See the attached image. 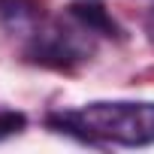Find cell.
<instances>
[{
	"label": "cell",
	"instance_id": "cell-1",
	"mask_svg": "<svg viewBox=\"0 0 154 154\" xmlns=\"http://www.w3.org/2000/svg\"><path fill=\"white\" fill-rule=\"evenodd\" d=\"M51 127L88 142H115L127 148L154 145V103L148 100H97L79 109L54 112Z\"/></svg>",
	"mask_w": 154,
	"mask_h": 154
},
{
	"label": "cell",
	"instance_id": "cell-2",
	"mask_svg": "<svg viewBox=\"0 0 154 154\" xmlns=\"http://www.w3.org/2000/svg\"><path fill=\"white\" fill-rule=\"evenodd\" d=\"M69 18L63 21H39L33 27V33H27V60L30 63H42V66H54V69H69L75 63H85L94 54V30L88 24H82L72 12H66Z\"/></svg>",
	"mask_w": 154,
	"mask_h": 154
},
{
	"label": "cell",
	"instance_id": "cell-3",
	"mask_svg": "<svg viewBox=\"0 0 154 154\" xmlns=\"http://www.w3.org/2000/svg\"><path fill=\"white\" fill-rule=\"evenodd\" d=\"M0 21L12 33H33L39 24V9L30 0H0Z\"/></svg>",
	"mask_w": 154,
	"mask_h": 154
},
{
	"label": "cell",
	"instance_id": "cell-4",
	"mask_svg": "<svg viewBox=\"0 0 154 154\" xmlns=\"http://www.w3.org/2000/svg\"><path fill=\"white\" fill-rule=\"evenodd\" d=\"M69 12L79 18L82 24H88L97 36H118V24H115V21L106 15V9L97 6V3H72Z\"/></svg>",
	"mask_w": 154,
	"mask_h": 154
},
{
	"label": "cell",
	"instance_id": "cell-5",
	"mask_svg": "<svg viewBox=\"0 0 154 154\" xmlns=\"http://www.w3.org/2000/svg\"><path fill=\"white\" fill-rule=\"evenodd\" d=\"M24 130V115L12 109H0V139H9Z\"/></svg>",
	"mask_w": 154,
	"mask_h": 154
},
{
	"label": "cell",
	"instance_id": "cell-6",
	"mask_svg": "<svg viewBox=\"0 0 154 154\" xmlns=\"http://www.w3.org/2000/svg\"><path fill=\"white\" fill-rule=\"evenodd\" d=\"M145 33H148V39L154 42V9L148 12V18H145Z\"/></svg>",
	"mask_w": 154,
	"mask_h": 154
}]
</instances>
